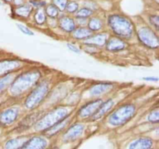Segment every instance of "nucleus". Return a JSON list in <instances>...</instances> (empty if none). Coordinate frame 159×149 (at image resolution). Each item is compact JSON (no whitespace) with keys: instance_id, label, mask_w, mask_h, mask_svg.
<instances>
[{"instance_id":"f257e3e1","label":"nucleus","mask_w":159,"mask_h":149,"mask_svg":"<svg viewBox=\"0 0 159 149\" xmlns=\"http://www.w3.org/2000/svg\"><path fill=\"white\" fill-rule=\"evenodd\" d=\"M42 79V71L32 68L16 74L9 87V93L13 97H18L30 91Z\"/></svg>"},{"instance_id":"f03ea898","label":"nucleus","mask_w":159,"mask_h":149,"mask_svg":"<svg viewBox=\"0 0 159 149\" xmlns=\"http://www.w3.org/2000/svg\"><path fill=\"white\" fill-rule=\"evenodd\" d=\"M75 110V106H68L65 105L55 106L40 116L34 125V130L37 132L43 133L62 120L65 119L67 116L72 114Z\"/></svg>"},{"instance_id":"7ed1b4c3","label":"nucleus","mask_w":159,"mask_h":149,"mask_svg":"<svg viewBox=\"0 0 159 149\" xmlns=\"http://www.w3.org/2000/svg\"><path fill=\"white\" fill-rule=\"evenodd\" d=\"M108 26L113 36L122 40H130L135 34L134 25L129 18L121 14H113L109 16L107 20Z\"/></svg>"},{"instance_id":"20e7f679","label":"nucleus","mask_w":159,"mask_h":149,"mask_svg":"<svg viewBox=\"0 0 159 149\" xmlns=\"http://www.w3.org/2000/svg\"><path fill=\"white\" fill-rule=\"evenodd\" d=\"M138 113V108L134 103L124 102L115 107L107 116V123L113 127H120L130 122Z\"/></svg>"},{"instance_id":"39448f33","label":"nucleus","mask_w":159,"mask_h":149,"mask_svg":"<svg viewBox=\"0 0 159 149\" xmlns=\"http://www.w3.org/2000/svg\"><path fill=\"white\" fill-rule=\"evenodd\" d=\"M51 90V81L48 79H41L26 96L23 106L28 110H33L40 106L46 100Z\"/></svg>"},{"instance_id":"423d86ee","label":"nucleus","mask_w":159,"mask_h":149,"mask_svg":"<svg viewBox=\"0 0 159 149\" xmlns=\"http://www.w3.org/2000/svg\"><path fill=\"white\" fill-rule=\"evenodd\" d=\"M140 43L151 50H157L159 47L158 36L153 29L148 26H141L136 32Z\"/></svg>"},{"instance_id":"0eeeda50","label":"nucleus","mask_w":159,"mask_h":149,"mask_svg":"<svg viewBox=\"0 0 159 149\" xmlns=\"http://www.w3.org/2000/svg\"><path fill=\"white\" fill-rule=\"evenodd\" d=\"M104 99L102 98H97L89 100L79 108L76 112V117L82 120H89L96 113L99 107L102 103Z\"/></svg>"},{"instance_id":"6e6552de","label":"nucleus","mask_w":159,"mask_h":149,"mask_svg":"<svg viewBox=\"0 0 159 149\" xmlns=\"http://www.w3.org/2000/svg\"><path fill=\"white\" fill-rule=\"evenodd\" d=\"M116 88V83L110 82H98L91 85L88 88L89 96L93 99L102 98L111 93Z\"/></svg>"},{"instance_id":"1a4fd4ad","label":"nucleus","mask_w":159,"mask_h":149,"mask_svg":"<svg viewBox=\"0 0 159 149\" xmlns=\"http://www.w3.org/2000/svg\"><path fill=\"white\" fill-rule=\"evenodd\" d=\"M21 113V108L16 106L4 109L0 111V124L3 126L12 125L20 118Z\"/></svg>"},{"instance_id":"9d476101","label":"nucleus","mask_w":159,"mask_h":149,"mask_svg":"<svg viewBox=\"0 0 159 149\" xmlns=\"http://www.w3.org/2000/svg\"><path fill=\"white\" fill-rule=\"evenodd\" d=\"M116 100H115V98L110 97L108 98L106 100H103L102 103L101 104L100 106L99 107V109L97 110V111L96 112L94 115L88 121H92V122H94V121L99 120L102 118H104L105 116H107L113 109L116 107Z\"/></svg>"},{"instance_id":"9b49d317","label":"nucleus","mask_w":159,"mask_h":149,"mask_svg":"<svg viewBox=\"0 0 159 149\" xmlns=\"http://www.w3.org/2000/svg\"><path fill=\"white\" fill-rule=\"evenodd\" d=\"M85 126L82 123H75L70 126L63 134V141L70 142L79 139L84 133Z\"/></svg>"},{"instance_id":"f8f14e48","label":"nucleus","mask_w":159,"mask_h":149,"mask_svg":"<svg viewBox=\"0 0 159 149\" xmlns=\"http://www.w3.org/2000/svg\"><path fill=\"white\" fill-rule=\"evenodd\" d=\"M104 47L108 52L119 53L127 49L128 47V43L126 40L113 35L109 37Z\"/></svg>"},{"instance_id":"ddd939ff","label":"nucleus","mask_w":159,"mask_h":149,"mask_svg":"<svg viewBox=\"0 0 159 149\" xmlns=\"http://www.w3.org/2000/svg\"><path fill=\"white\" fill-rule=\"evenodd\" d=\"M23 62L18 59L6 58L0 60V76L4 75L12 71H18Z\"/></svg>"},{"instance_id":"4468645a","label":"nucleus","mask_w":159,"mask_h":149,"mask_svg":"<svg viewBox=\"0 0 159 149\" xmlns=\"http://www.w3.org/2000/svg\"><path fill=\"white\" fill-rule=\"evenodd\" d=\"M44 113L45 112L43 111H37L33 112V113H30V114H27L19 123L17 130H20V131H24V130L30 128L31 127H34L36 122L40 119V116Z\"/></svg>"},{"instance_id":"2eb2a0df","label":"nucleus","mask_w":159,"mask_h":149,"mask_svg":"<svg viewBox=\"0 0 159 149\" xmlns=\"http://www.w3.org/2000/svg\"><path fill=\"white\" fill-rule=\"evenodd\" d=\"M109 37L110 36L107 33H94L88 39L83 41L82 43L101 48L105 47Z\"/></svg>"},{"instance_id":"dca6fc26","label":"nucleus","mask_w":159,"mask_h":149,"mask_svg":"<svg viewBox=\"0 0 159 149\" xmlns=\"http://www.w3.org/2000/svg\"><path fill=\"white\" fill-rule=\"evenodd\" d=\"M48 144V140L44 137L34 136L29 138L20 149H45Z\"/></svg>"},{"instance_id":"f3484780","label":"nucleus","mask_w":159,"mask_h":149,"mask_svg":"<svg viewBox=\"0 0 159 149\" xmlns=\"http://www.w3.org/2000/svg\"><path fill=\"white\" fill-rule=\"evenodd\" d=\"M72 114L67 116L65 119L62 120L61 121H60V122H58L57 124H56L55 125L51 127V128H49L48 130H47L46 131H44L42 133L44 134L46 137H48V138H51V137H53L54 136V135L57 134V133H58L59 132L63 130L65 127H67L70 124H71V120L74 118V116H73Z\"/></svg>"},{"instance_id":"a211bd4d","label":"nucleus","mask_w":159,"mask_h":149,"mask_svg":"<svg viewBox=\"0 0 159 149\" xmlns=\"http://www.w3.org/2000/svg\"><path fill=\"white\" fill-rule=\"evenodd\" d=\"M57 25L61 30L71 34L76 28L75 20L69 16H64L57 20Z\"/></svg>"},{"instance_id":"6ab92c4d","label":"nucleus","mask_w":159,"mask_h":149,"mask_svg":"<svg viewBox=\"0 0 159 149\" xmlns=\"http://www.w3.org/2000/svg\"><path fill=\"white\" fill-rule=\"evenodd\" d=\"M153 146V141L149 138H140L132 141L127 149H151Z\"/></svg>"},{"instance_id":"aec40b11","label":"nucleus","mask_w":159,"mask_h":149,"mask_svg":"<svg viewBox=\"0 0 159 149\" xmlns=\"http://www.w3.org/2000/svg\"><path fill=\"white\" fill-rule=\"evenodd\" d=\"M71 34V37L74 40L85 41L93 33L87 26H79V27H76Z\"/></svg>"},{"instance_id":"412c9836","label":"nucleus","mask_w":159,"mask_h":149,"mask_svg":"<svg viewBox=\"0 0 159 149\" xmlns=\"http://www.w3.org/2000/svg\"><path fill=\"white\" fill-rule=\"evenodd\" d=\"M16 74V71H15L0 76V95L9 88Z\"/></svg>"},{"instance_id":"4be33fe9","label":"nucleus","mask_w":159,"mask_h":149,"mask_svg":"<svg viewBox=\"0 0 159 149\" xmlns=\"http://www.w3.org/2000/svg\"><path fill=\"white\" fill-rule=\"evenodd\" d=\"M28 139L26 136H22L9 140L5 144V149H20Z\"/></svg>"},{"instance_id":"5701e85b","label":"nucleus","mask_w":159,"mask_h":149,"mask_svg":"<svg viewBox=\"0 0 159 149\" xmlns=\"http://www.w3.org/2000/svg\"><path fill=\"white\" fill-rule=\"evenodd\" d=\"M87 27L94 34L99 32L103 27V21L99 17H90L88 20Z\"/></svg>"},{"instance_id":"b1692460","label":"nucleus","mask_w":159,"mask_h":149,"mask_svg":"<svg viewBox=\"0 0 159 149\" xmlns=\"http://www.w3.org/2000/svg\"><path fill=\"white\" fill-rule=\"evenodd\" d=\"M32 6L30 5H21L17 6L15 9V13L22 18L26 19L30 16L31 12H32Z\"/></svg>"},{"instance_id":"393cba45","label":"nucleus","mask_w":159,"mask_h":149,"mask_svg":"<svg viewBox=\"0 0 159 149\" xmlns=\"http://www.w3.org/2000/svg\"><path fill=\"white\" fill-rule=\"evenodd\" d=\"M146 120L153 124H158L159 121V110L158 106L153 108L146 116Z\"/></svg>"},{"instance_id":"a878e982","label":"nucleus","mask_w":159,"mask_h":149,"mask_svg":"<svg viewBox=\"0 0 159 149\" xmlns=\"http://www.w3.org/2000/svg\"><path fill=\"white\" fill-rule=\"evenodd\" d=\"M44 12L46 16H48L49 18L56 19L59 15V10L53 4H49L46 6L44 9Z\"/></svg>"},{"instance_id":"bb28decb","label":"nucleus","mask_w":159,"mask_h":149,"mask_svg":"<svg viewBox=\"0 0 159 149\" xmlns=\"http://www.w3.org/2000/svg\"><path fill=\"white\" fill-rule=\"evenodd\" d=\"M34 20H35L36 23L38 25H42L47 21L46 14H45L44 9L43 8H40L37 9L36 13L34 14Z\"/></svg>"},{"instance_id":"cd10ccee","label":"nucleus","mask_w":159,"mask_h":149,"mask_svg":"<svg viewBox=\"0 0 159 149\" xmlns=\"http://www.w3.org/2000/svg\"><path fill=\"white\" fill-rule=\"evenodd\" d=\"M93 11L92 9H89L87 7H83L80 9H78L77 12H75L76 18H83L89 19L93 15Z\"/></svg>"},{"instance_id":"c85d7f7f","label":"nucleus","mask_w":159,"mask_h":149,"mask_svg":"<svg viewBox=\"0 0 159 149\" xmlns=\"http://www.w3.org/2000/svg\"><path fill=\"white\" fill-rule=\"evenodd\" d=\"M79 3L76 2L71 1V2H68L66 5V7H65V10L68 13H75L79 9Z\"/></svg>"},{"instance_id":"c756f323","label":"nucleus","mask_w":159,"mask_h":149,"mask_svg":"<svg viewBox=\"0 0 159 149\" xmlns=\"http://www.w3.org/2000/svg\"><path fill=\"white\" fill-rule=\"evenodd\" d=\"M68 0H52V4L57 7L59 11H65Z\"/></svg>"},{"instance_id":"7c9ffc66","label":"nucleus","mask_w":159,"mask_h":149,"mask_svg":"<svg viewBox=\"0 0 159 149\" xmlns=\"http://www.w3.org/2000/svg\"><path fill=\"white\" fill-rule=\"evenodd\" d=\"M82 47H83L84 51L86 53H88V54H91V55H94V54H97L98 50L99 49V48L96 47L89 44H84V43H82Z\"/></svg>"},{"instance_id":"2f4dec72","label":"nucleus","mask_w":159,"mask_h":149,"mask_svg":"<svg viewBox=\"0 0 159 149\" xmlns=\"http://www.w3.org/2000/svg\"><path fill=\"white\" fill-rule=\"evenodd\" d=\"M149 21H150L151 24L155 28L156 32L158 30V26H159V17L157 15H152L149 17Z\"/></svg>"},{"instance_id":"473e14b6","label":"nucleus","mask_w":159,"mask_h":149,"mask_svg":"<svg viewBox=\"0 0 159 149\" xmlns=\"http://www.w3.org/2000/svg\"><path fill=\"white\" fill-rule=\"evenodd\" d=\"M17 26H18V28L20 29V30L21 31L22 33H23L24 34H26V35H28V36L34 35V32H33L30 29H29L27 26L22 24H17Z\"/></svg>"},{"instance_id":"72a5a7b5","label":"nucleus","mask_w":159,"mask_h":149,"mask_svg":"<svg viewBox=\"0 0 159 149\" xmlns=\"http://www.w3.org/2000/svg\"><path fill=\"white\" fill-rule=\"evenodd\" d=\"M67 47H68V49L71 51H72V52L76 53V54H79V53H80V48H79L77 45L74 44V43H67Z\"/></svg>"},{"instance_id":"f704fd0d","label":"nucleus","mask_w":159,"mask_h":149,"mask_svg":"<svg viewBox=\"0 0 159 149\" xmlns=\"http://www.w3.org/2000/svg\"><path fill=\"white\" fill-rule=\"evenodd\" d=\"M89 19H83V18H76L75 24L79 25V26H87Z\"/></svg>"},{"instance_id":"c9c22d12","label":"nucleus","mask_w":159,"mask_h":149,"mask_svg":"<svg viewBox=\"0 0 159 149\" xmlns=\"http://www.w3.org/2000/svg\"><path fill=\"white\" fill-rule=\"evenodd\" d=\"M143 80L148 81V82H158V78L154 77V76H151V77H144L143 78Z\"/></svg>"},{"instance_id":"e433bc0d","label":"nucleus","mask_w":159,"mask_h":149,"mask_svg":"<svg viewBox=\"0 0 159 149\" xmlns=\"http://www.w3.org/2000/svg\"><path fill=\"white\" fill-rule=\"evenodd\" d=\"M13 2L16 6V7L21 6V5H23V3H24V0H13Z\"/></svg>"},{"instance_id":"4c0bfd02","label":"nucleus","mask_w":159,"mask_h":149,"mask_svg":"<svg viewBox=\"0 0 159 149\" xmlns=\"http://www.w3.org/2000/svg\"><path fill=\"white\" fill-rule=\"evenodd\" d=\"M5 1H6V2H11V1H12V0H5Z\"/></svg>"},{"instance_id":"58836bf2","label":"nucleus","mask_w":159,"mask_h":149,"mask_svg":"<svg viewBox=\"0 0 159 149\" xmlns=\"http://www.w3.org/2000/svg\"><path fill=\"white\" fill-rule=\"evenodd\" d=\"M155 1L156 2H158V0H155Z\"/></svg>"},{"instance_id":"ea45409f","label":"nucleus","mask_w":159,"mask_h":149,"mask_svg":"<svg viewBox=\"0 0 159 149\" xmlns=\"http://www.w3.org/2000/svg\"><path fill=\"white\" fill-rule=\"evenodd\" d=\"M32 1H37V0H32Z\"/></svg>"},{"instance_id":"a19ab883","label":"nucleus","mask_w":159,"mask_h":149,"mask_svg":"<svg viewBox=\"0 0 159 149\" xmlns=\"http://www.w3.org/2000/svg\"><path fill=\"white\" fill-rule=\"evenodd\" d=\"M53 149H57V148H53Z\"/></svg>"}]
</instances>
